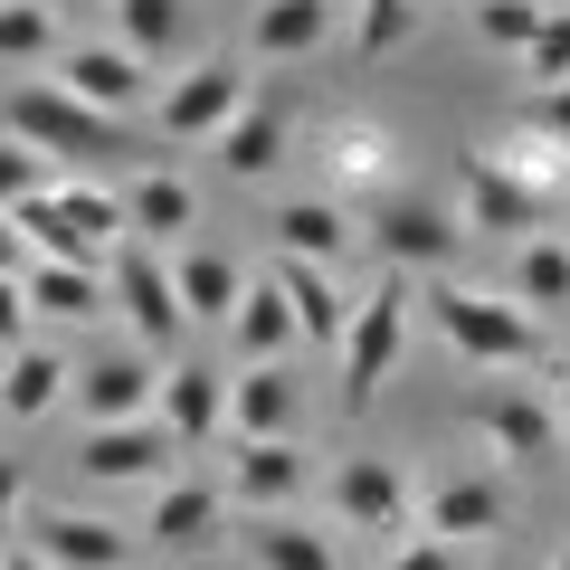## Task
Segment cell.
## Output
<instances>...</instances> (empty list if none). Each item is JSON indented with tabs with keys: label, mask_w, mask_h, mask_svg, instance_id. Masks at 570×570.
I'll list each match as a JSON object with an SVG mask.
<instances>
[{
	"label": "cell",
	"mask_w": 570,
	"mask_h": 570,
	"mask_svg": "<svg viewBox=\"0 0 570 570\" xmlns=\"http://www.w3.org/2000/svg\"><path fill=\"white\" fill-rule=\"evenodd\" d=\"M238 551L247 570H343L333 532H314L305 513H238Z\"/></svg>",
	"instance_id": "44dd1931"
},
{
	"label": "cell",
	"mask_w": 570,
	"mask_h": 570,
	"mask_svg": "<svg viewBox=\"0 0 570 570\" xmlns=\"http://www.w3.org/2000/svg\"><path fill=\"white\" fill-rule=\"evenodd\" d=\"M105 285H115V314H124V333H134V352H153V362H181V333H190L181 276H171V266L153 257L142 238H124L115 257H105Z\"/></svg>",
	"instance_id": "8992f818"
},
{
	"label": "cell",
	"mask_w": 570,
	"mask_h": 570,
	"mask_svg": "<svg viewBox=\"0 0 570 570\" xmlns=\"http://www.w3.org/2000/svg\"><path fill=\"white\" fill-rule=\"evenodd\" d=\"M314 485L305 438H228V504L238 513H295Z\"/></svg>",
	"instance_id": "30bf717a"
},
{
	"label": "cell",
	"mask_w": 570,
	"mask_h": 570,
	"mask_svg": "<svg viewBox=\"0 0 570 570\" xmlns=\"http://www.w3.org/2000/svg\"><path fill=\"white\" fill-rule=\"evenodd\" d=\"M171 276H181L190 324H219V333H228V314L247 305V266H238V257H219V247H190V257L171 266Z\"/></svg>",
	"instance_id": "f546056e"
},
{
	"label": "cell",
	"mask_w": 570,
	"mask_h": 570,
	"mask_svg": "<svg viewBox=\"0 0 570 570\" xmlns=\"http://www.w3.org/2000/svg\"><path fill=\"white\" fill-rule=\"evenodd\" d=\"M523 134L551 142V153H570V86H532L523 96Z\"/></svg>",
	"instance_id": "74e56055"
},
{
	"label": "cell",
	"mask_w": 570,
	"mask_h": 570,
	"mask_svg": "<svg viewBox=\"0 0 570 570\" xmlns=\"http://www.w3.org/2000/svg\"><path fill=\"white\" fill-rule=\"evenodd\" d=\"M266 228H276V257H305V266H333V257L352 247L343 200H324V190H314V200H285Z\"/></svg>",
	"instance_id": "83f0119b"
},
{
	"label": "cell",
	"mask_w": 570,
	"mask_h": 570,
	"mask_svg": "<svg viewBox=\"0 0 570 570\" xmlns=\"http://www.w3.org/2000/svg\"><path fill=\"white\" fill-rule=\"evenodd\" d=\"M371 247H381L390 276H448L456 247H466V219L438 200H419V190H381L371 200Z\"/></svg>",
	"instance_id": "52a82bcc"
},
{
	"label": "cell",
	"mask_w": 570,
	"mask_h": 570,
	"mask_svg": "<svg viewBox=\"0 0 570 570\" xmlns=\"http://www.w3.org/2000/svg\"><path fill=\"white\" fill-rule=\"evenodd\" d=\"M0 570H58V561H39V551L20 542V551H0Z\"/></svg>",
	"instance_id": "7bdbcfd3"
},
{
	"label": "cell",
	"mask_w": 570,
	"mask_h": 570,
	"mask_svg": "<svg viewBox=\"0 0 570 570\" xmlns=\"http://www.w3.org/2000/svg\"><path fill=\"white\" fill-rule=\"evenodd\" d=\"M190 219H200V190H190L181 171H142V181L124 190V228H134L142 247H163V238H181Z\"/></svg>",
	"instance_id": "f1b7e54d"
},
{
	"label": "cell",
	"mask_w": 570,
	"mask_h": 570,
	"mask_svg": "<svg viewBox=\"0 0 570 570\" xmlns=\"http://www.w3.org/2000/svg\"><path fill=\"white\" fill-rule=\"evenodd\" d=\"M29 523V475H20V456H0V532H20Z\"/></svg>",
	"instance_id": "60d3db41"
},
{
	"label": "cell",
	"mask_w": 570,
	"mask_h": 570,
	"mask_svg": "<svg viewBox=\"0 0 570 570\" xmlns=\"http://www.w3.org/2000/svg\"><path fill=\"white\" fill-rule=\"evenodd\" d=\"M10 352H29V285L20 276H0V362Z\"/></svg>",
	"instance_id": "ab89813d"
},
{
	"label": "cell",
	"mask_w": 570,
	"mask_h": 570,
	"mask_svg": "<svg viewBox=\"0 0 570 570\" xmlns=\"http://www.w3.org/2000/svg\"><path fill=\"white\" fill-rule=\"evenodd\" d=\"M428 324H438V343H448V352H466L475 371H532V362H542V343H551L513 295H494V285H456V276L428 285Z\"/></svg>",
	"instance_id": "6da1fadb"
},
{
	"label": "cell",
	"mask_w": 570,
	"mask_h": 570,
	"mask_svg": "<svg viewBox=\"0 0 570 570\" xmlns=\"http://www.w3.org/2000/svg\"><path fill=\"white\" fill-rule=\"evenodd\" d=\"M48 10H58V20H67V10H77V20H86V10H115V0H48Z\"/></svg>",
	"instance_id": "ee69618b"
},
{
	"label": "cell",
	"mask_w": 570,
	"mask_h": 570,
	"mask_svg": "<svg viewBox=\"0 0 570 570\" xmlns=\"http://www.w3.org/2000/svg\"><path fill=\"white\" fill-rule=\"evenodd\" d=\"M381 570H466V542H438V532H409V542H390Z\"/></svg>",
	"instance_id": "f35d334b"
},
{
	"label": "cell",
	"mask_w": 570,
	"mask_h": 570,
	"mask_svg": "<svg viewBox=\"0 0 570 570\" xmlns=\"http://www.w3.org/2000/svg\"><path fill=\"white\" fill-rule=\"evenodd\" d=\"M475 428H485V448L504 466H532V456H561V419L532 381H485L475 390Z\"/></svg>",
	"instance_id": "7c38bea8"
},
{
	"label": "cell",
	"mask_w": 570,
	"mask_h": 570,
	"mask_svg": "<svg viewBox=\"0 0 570 570\" xmlns=\"http://www.w3.org/2000/svg\"><path fill=\"white\" fill-rule=\"evenodd\" d=\"M77 419L86 428H124V419H153V400H163V371H153V352H96V362L77 371Z\"/></svg>",
	"instance_id": "4fadbf2b"
},
{
	"label": "cell",
	"mask_w": 570,
	"mask_h": 570,
	"mask_svg": "<svg viewBox=\"0 0 570 570\" xmlns=\"http://www.w3.org/2000/svg\"><path fill=\"white\" fill-rule=\"evenodd\" d=\"M257 105V77H247V58H228V48H209V58H190L181 77L153 86V134L163 142H219L228 124Z\"/></svg>",
	"instance_id": "3957f363"
},
{
	"label": "cell",
	"mask_w": 570,
	"mask_h": 570,
	"mask_svg": "<svg viewBox=\"0 0 570 570\" xmlns=\"http://www.w3.org/2000/svg\"><path fill=\"white\" fill-rule=\"evenodd\" d=\"M561 390H570V343H561Z\"/></svg>",
	"instance_id": "f6af8a7d"
},
{
	"label": "cell",
	"mask_w": 570,
	"mask_h": 570,
	"mask_svg": "<svg viewBox=\"0 0 570 570\" xmlns=\"http://www.w3.org/2000/svg\"><path fill=\"white\" fill-rule=\"evenodd\" d=\"M20 228H29V247H39L48 266H105L134 238V228H124V190H105V181H58L48 200L20 209Z\"/></svg>",
	"instance_id": "277c9868"
},
{
	"label": "cell",
	"mask_w": 570,
	"mask_h": 570,
	"mask_svg": "<svg viewBox=\"0 0 570 570\" xmlns=\"http://www.w3.org/2000/svg\"><path fill=\"white\" fill-rule=\"evenodd\" d=\"M551 570H570V551H561V561H551Z\"/></svg>",
	"instance_id": "bcb514c9"
},
{
	"label": "cell",
	"mask_w": 570,
	"mask_h": 570,
	"mask_svg": "<svg viewBox=\"0 0 570 570\" xmlns=\"http://www.w3.org/2000/svg\"><path fill=\"white\" fill-rule=\"evenodd\" d=\"M142 532H153V551H209L228 532V494L219 485H153Z\"/></svg>",
	"instance_id": "7402d4cb"
},
{
	"label": "cell",
	"mask_w": 570,
	"mask_h": 570,
	"mask_svg": "<svg viewBox=\"0 0 570 570\" xmlns=\"http://www.w3.org/2000/svg\"><path fill=\"white\" fill-rule=\"evenodd\" d=\"M343 29V0H257V20H247V58L257 67H295L314 48H333Z\"/></svg>",
	"instance_id": "e0dca14e"
},
{
	"label": "cell",
	"mask_w": 570,
	"mask_h": 570,
	"mask_svg": "<svg viewBox=\"0 0 570 570\" xmlns=\"http://www.w3.org/2000/svg\"><path fill=\"white\" fill-rule=\"evenodd\" d=\"M153 419L171 428V448H209V438L228 428V371L200 362V352L163 362V400H153Z\"/></svg>",
	"instance_id": "5bb4252c"
},
{
	"label": "cell",
	"mask_w": 570,
	"mask_h": 570,
	"mask_svg": "<svg viewBox=\"0 0 570 570\" xmlns=\"http://www.w3.org/2000/svg\"><path fill=\"white\" fill-rule=\"evenodd\" d=\"M67 39H58V10L48 0H0V67H58Z\"/></svg>",
	"instance_id": "4dcf8cb0"
},
{
	"label": "cell",
	"mask_w": 570,
	"mask_h": 570,
	"mask_svg": "<svg viewBox=\"0 0 570 570\" xmlns=\"http://www.w3.org/2000/svg\"><path fill=\"white\" fill-rule=\"evenodd\" d=\"M409 276H381V295H362L352 305V333H343V352H333V381H343V419H362L371 400H381V381L400 371V352H409Z\"/></svg>",
	"instance_id": "5b68a950"
},
{
	"label": "cell",
	"mask_w": 570,
	"mask_h": 570,
	"mask_svg": "<svg viewBox=\"0 0 570 570\" xmlns=\"http://www.w3.org/2000/svg\"><path fill=\"white\" fill-rule=\"evenodd\" d=\"M0 134L29 142V153H48V163H105V153H124V124L96 115V105H77L58 77H10Z\"/></svg>",
	"instance_id": "7a4b0ae2"
},
{
	"label": "cell",
	"mask_w": 570,
	"mask_h": 570,
	"mask_svg": "<svg viewBox=\"0 0 570 570\" xmlns=\"http://www.w3.org/2000/svg\"><path fill=\"white\" fill-rule=\"evenodd\" d=\"M67 390H77V362L29 343V352H10V362H0V419H48Z\"/></svg>",
	"instance_id": "484cf974"
},
{
	"label": "cell",
	"mask_w": 570,
	"mask_h": 570,
	"mask_svg": "<svg viewBox=\"0 0 570 570\" xmlns=\"http://www.w3.org/2000/svg\"><path fill=\"white\" fill-rule=\"evenodd\" d=\"M333 171H343L352 190H371V200H381V181H390V134H362V124H343V134H333Z\"/></svg>",
	"instance_id": "d590c367"
},
{
	"label": "cell",
	"mask_w": 570,
	"mask_h": 570,
	"mask_svg": "<svg viewBox=\"0 0 570 570\" xmlns=\"http://www.w3.org/2000/svg\"><path fill=\"white\" fill-rule=\"evenodd\" d=\"M295 343H305V333H295L285 285H276V276H247V305L228 314V352H238V371H247V362H285Z\"/></svg>",
	"instance_id": "603a6c76"
},
{
	"label": "cell",
	"mask_w": 570,
	"mask_h": 570,
	"mask_svg": "<svg viewBox=\"0 0 570 570\" xmlns=\"http://www.w3.org/2000/svg\"><path fill=\"white\" fill-rule=\"evenodd\" d=\"M504 523V485L494 475H438V485L419 494V532H438V542H485V532Z\"/></svg>",
	"instance_id": "ffe728a7"
},
{
	"label": "cell",
	"mask_w": 570,
	"mask_h": 570,
	"mask_svg": "<svg viewBox=\"0 0 570 570\" xmlns=\"http://www.w3.org/2000/svg\"><path fill=\"white\" fill-rule=\"evenodd\" d=\"M48 171H58L48 153H29V142H10V134H0V219H20L29 200H48V190H58Z\"/></svg>",
	"instance_id": "e575fe53"
},
{
	"label": "cell",
	"mask_w": 570,
	"mask_h": 570,
	"mask_svg": "<svg viewBox=\"0 0 570 570\" xmlns=\"http://www.w3.org/2000/svg\"><path fill=\"white\" fill-rule=\"evenodd\" d=\"M171 456H181V448H171L163 419H124V428H86V438H77V466L96 475V485H153Z\"/></svg>",
	"instance_id": "2e32d148"
},
{
	"label": "cell",
	"mask_w": 570,
	"mask_h": 570,
	"mask_svg": "<svg viewBox=\"0 0 570 570\" xmlns=\"http://www.w3.org/2000/svg\"><path fill=\"white\" fill-rule=\"evenodd\" d=\"M29 314H48V324H96L105 305H115V285H105V266H29Z\"/></svg>",
	"instance_id": "d4e9b609"
},
{
	"label": "cell",
	"mask_w": 570,
	"mask_h": 570,
	"mask_svg": "<svg viewBox=\"0 0 570 570\" xmlns=\"http://www.w3.org/2000/svg\"><path fill=\"white\" fill-rule=\"evenodd\" d=\"M419 10H428V0H419Z\"/></svg>",
	"instance_id": "7dc6e473"
},
{
	"label": "cell",
	"mask_w": 570,
	"mask_h": 570,
	"mask_svg": "<svg viewBox=\"0 0 570 570\" xmlns=\"http://www.w3.org/2000/svg\"><path fill=\"white\" fill-rule=\"evenodd\" d=\"M285 134H295V115H285L276 96H257L238 124L219 134V163H228V181H266V171L285 163Z\"/></svg>",
	"instance_id": "4316f807"
},
{
	"label": "cell",
	"mask_w": 570,
	"mask_h": 570,
	"mask_svg": "<svg viewBox=\"0 0 570 570\" xmlns=\"http://www.w3.org/2000/svg\"><path fill=\"white\" fill-rule=\"evenodd\" d=\"M419 0H352V58H400L419 39Z\"/></svg>",
	"instance_id": "d6a6232c"
},
{
	"label": "cell",
	"mask_w": 570,
	"mask_h": 570,
	"mask_svg": "<svg viewBox=\"0 0 570 570\" xmlns=\"http://www.w3.org/2000/svg\"><path fill=\"white\" fill-rule=\"evenodd\" d=\"M20 532H29V551L58 561V570H124L134 561V532L105 523V513H29Z\"/></svg>",
	"instance_id": "ac0fdd59"
},
{
	"label": "cell",
	"mask_w": 570,
	"mask_h": 570,
	"mask_svg": "<svg viewBox=\"0 0 570 570\" xmlns=\"http://www.w3.org/2000/svg\"><path fill=\"white\" fill-rule=\"evenodd\" d=\"M523 77H532V86H570V10H561V0H551L542 39L523 48Z\"/></svg>",
	"instance_id": "8d00e7d4"
},
{
	"label": "cell",
	"mask_w": 570,
	"mask_h": 570,
	"mask_svg": "<svg viewBox=\"0 0 570 570\" xmlns=\"http://www.w3.org/2000/svg\"><path fill=\"white\" fill-rule=\"evenodd\" d=\"M324 504H333L343 532H381V542H409V532H419V485H409V466L400 456H371V448L333 466Z\"/></svg>",
	"instance_id": "ba28073f"
},
{
	"label": "cell",
	"mask_w": 570,
	"mask_h": 570,
	"mask_svg": "<svg viewBox=\"0 0 570 570\" xmlns=\"http://www.w3.org/2000/svg\"><path fill=\"white\" fill-rule=\"evenodd\" d=\"M228 438H305V381H295V362L228 371Z\"/></svg>",
	"instance_id": "9a60e30c"
},
{
	"label": "cell",
	"mask_w": 570,
	"mask_h": 570,
	"mask_svg": "<svg viewBox=\"0 0 570 570\" xmlns=\"http://www.w3.org/2000/svg\"><path fill=\"white\" fill-rule=\"evenodd\" d=\"M48 77L67 86L77 105H96V115H153V67L134 58V48H115V39H67V58L48 67Z\"/></svg>",
	"instance_id": "8fae6325"
},
{
	"label": "cell",
	"mask_w": 570,
	"mask_h": 570,
	"mask_svg": "<svg viewBox=\"0 0 570 570\" xmlns=\"http://www.w3.org/2000/svg\"><path fill=\"white\" fill-rule=\"evenodd\" d=\"M504 295L532 314V324L570 314V238H523V247H513V276H504Z\"/></svg>",
	"instance_id": "cb8c5ba5"
},
{
	"label": "cell",
	"mask_w": 570,
	"mask_h": 570,
	"mask_svg": "<svg viewBox=\"0 0 570 570\" xmlns=\"http://www.w3.org/2000/svg\"><path fill=\"white\" fill-rule=\"evenodd\" d=\"M266 276L285 285V305H295V333H305V352H343V333H352V305H362V295H343V285H333V266L276 257Z\"/></svg>",
	"instance_id": "d6986e66"
},
{
	"label": "cell",
	"mask_w": 570,
	"mask_h": 570,
	"mask_svg": "<svg viewBox=\"0 0 570 570\" xmlns=\"http://www.w3.org/2000/svg\"><path fill=\"white\" fill-rule=\"evenodd\" d=\"M115 48H134L142 67H163L181 48V0H115Z\"/></svg>",
	"instance_id": "1f68e13d"
},
{
	"label": "cell",
	"mask_w": 570,
	"mask_h": 570,
	"mask_svg": "<svg viewBox=\"0 0 570 570\" xmlns=\"http://www.w3.org/2000/svg\"><path fill=\"white\" fill-rule=\"evenodd\" d=\"M466 238H542V219H551V190L532 181L523 163H504V153H466Z\"/></svg>",
	"instance_id": "9c48e42d"
},
{
	"label": "cell",
	"mask_w": 570,
	"mask_h": 570,
	"mask_svg": "<svg viewBox=\"0 0 570 570\" xmlns=\"http://www.w3.org/2000/svg\"><path fill=\"white\" fill-rule=\"evenodd\" d=\"M39 266V247H29V228L20 219H0V276H29Z\"/></svg>",
	"instance_id": "b9f144b4"
},
{
	"label": "cell",
	"mask_w": 570,
	"mask_h": 570,
	"mask_svg": "<svg viewBox=\"0 0 570 570\" xmlns=\"http://www.w3.org/2000/svg\"><path fill=\"white\" fill-rule=\"evenodd\" d=\"M466 10H475V39L513 48V58H523V48L542 39V20H551V0H466Z\"/></svg>",
	"instance_id": "836d02e7"
}]
</instances>
